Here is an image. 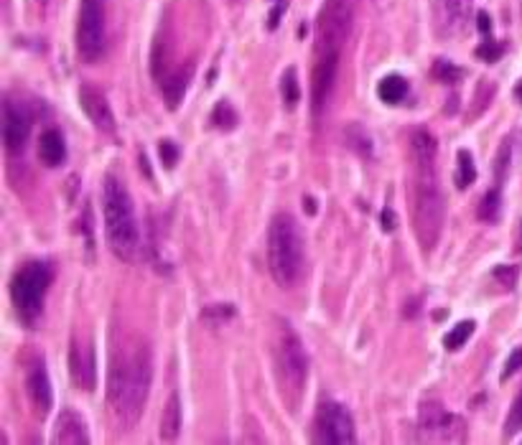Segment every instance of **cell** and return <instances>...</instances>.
I'll list each match as a JSON object with an SVG mask.
<instances>
[{"label": "cell", "instance_id": "15", "mask_svg": "<svg viewBox=\"0 0 522 445\" xmlns=\"http://www.w3.org/2000/svg\"><path fill=\"white\" fill-rule=\"evenodd\" d=\"M79 102H82L84 115L92 120V125L97 130L105 133V135H115V130H118L115 115H112L110 102H107V97L100 89L92 87V84H84V87L79 89Z\"/></svg>", "mask_w": 522, "mask_h": 445}, {"label": "cell", "instance_id": "36", "mask_svg": "<svg viewBox=\"0 0 522 445\" xmlns=\"http://www.w3.org/2000/svg\"><path fill=\"white\" fill-rule=\"evenodd\" d=\"M520 366H522V347H517L515 351L510 354V359H507V364H504V369H502V382H507Z\"/></svg>", "mask_w": 522, "mask_h": 445}, {"label": "cell", "instance_id": "27", "mask_svg": "<svg viewBox=\"0 0 522 445\" xmlns=\"http://www.w3.org/2000/svg\"><path fill=\"white\" fill-rule=\"evenodd\" d=\"M456 161H459V168H456V186L459 188H469L477 179V168H474V158L469 150H459L456 155Z\"/></svg>", "mask_w": 522, "mask_h": 445}, {"label": "cell", "instance_id": "9", "mask_svg": "<svg viewBox=\"0 0 522 445\" xmlns=\"http://www.w3.org/2000/svg\"><path fill=\"white\" fill-rule=\"evenodd\" d=\"M313 440L316 443H334V445H349L357 440L355 420L352 412L344 407L342 402L326 400L316 407L313 417Z\"/></svg>", "mask_w": 522, "mask_h": 445}, {"label": "cell", "instance_id": "34", "mask_svg": "<svg viewBox=\"0 0 522 445\" xmlns=\"http://www.w3.org/2000/svg\"><path fill=\"white\" fill-rule=\"evenodd\" d=\"M504 46L497 44V41H492V38H487V41H482V44L477 46V51L474 54L482 59V62H497L499 56H502Z\"/></svg>", "mask_w": 522, "mask_h": 445}, {"label": "cell", "instance_id": "4", "mask_svg": "<svg viewBox=\"0 0 522 445\" xmlns=\"http://www.w3.org/2000/svg\"><path fill=\"white\" fill-rule=\"evenodd\" d=\"M267 270L280 288H293L304 275V235L286 211H278L267 227Z\"/></svg>", "mask_w": 522, "mask_h": 445}, {"label": "cell", "instance_id": "5", "mask_svg": "<svg viewBox=\"0 0 522 445\" xmlns=\"http://www.w3.org/2000/svg\"><path fill=\"white\" fill-rule=\"evenodd\" d=\"M273 359L280 392H283L288 405L296 410V405L304 397L306 379H309V354H306L304 341L296 334V328L288 321H283V318H278V323H275Z\"/></svg>", "mask_w": 522, "mask_h": 445}, {"label": "cell", "instance_id": "6", "mask_svg": "<svg viewBox=\"0 0 522 445\" xmlns=\"http://www.w3.org/2000/svg\"><path fill=\"white\" fill-rule=\"evenodd\" d=\"M54 280V265L49 260H31L11 280V298L23 321H36L44 310V295Z\"/></svg>", "mask_w": 522, "mask_h": 445}, {"label": "cell", "instance_id": "39", "mask_svg": "<svg viewBox=\"0 0 522 445\" xmlns=\"http://www.w3.org/2000/svg\"><path fill=\"white\" fill-rule=\"evenodd\" d=\"M515 97H517V102H520V105H522V79L517 81V87H515Z\"/></svg>", "mask_w": 522, "mask_h": 445}, {"label": "cell", "instance_id": "10", "mask_svg": "<svg viewBox=\"0 0 522 445\" xmlns=\"http://www.w3.org/2000/svg\"><path fill=\"white\" fill-rule=\"evenodd\" d=\"M418 425L426 440H441V443H464L467 425L459 415L443 410L441 402H423L418 412Z\"/></svg>", "mask_w": 522, "mask_h": 445}, {"label": "cell", "instance_id": "8", "mask_svg": "<svg viewBox=\"0 0 522 445\" xmlns=\"http://www.w3.org/2000/svg\"><path fill=\"white\" fill-rule=\"evenodd\" d=\"M107 0H82L77 21V51L84 62H97L105 51Z\"/></svg>", "mask_w": 522, "mask_h": 445}, {"label": "cell", "instance_id": "30", "mask_svg": "<svg viewBox=\"0 0 522 445\" xmlns=\"http://www.w3.org/2000/svg\"><path fill=\"white\" fill-rule=\"evenodd\" d=\"M510 158H512V142L504 140L502 148H499L497 158H494V179H497V186L504 181L507 171H510Z\"/></svg>", "mask_w": 522, "mask_h": 445}, {"label": "cell", "instance_id": "20", "mask_svg": "<svg viewBox=\"0 0 522 445\" xmlns=\"http://www.w3.org/2000/svg\"><path fill=\"white\" fill-rule=\"evenodd\" d=\"M181 430V400L179 392H171V397L163 405L161 412V440L163 443H171V440L179 438Z\"/></svg>", "mask_w": 522, "mask_h": 445}, {"label": "cell", "instance_id": "41", "mask_svg": "<svg viewBox=\"0 0 522 445\" xmlns=\"http://www.w3.org/2000/svg\"><path fill=\"white\" fill-rule=\"evenodd\" d=\"M275 3H278V6H280V8H283V0H275Z\"/></svg>", "mask_w": 522, "mask_h": 445}, {"label": "cell", "instance_id": "23", "mask_svg": "<svg viewBox=\"0 0 522 445\" xmlns=\"http://www.w3.org/2000/svg\"><path fill=\"white\" fill-rule=\"evenodd\" d=\"M405 94H408V81H405L400 74L385 77L377 87V97L382 99V102H387V105H398V102H403Z\"/></svg>", "mask_w": 522, "mask_h": 445}, {"label": "cell", "instance_id": "24", "mask_svg": "<svg viewBox=\"0 0 522 445\" xmlns=\"http://www.w3.org/2000/svg\"><path fill=\"white\" fill-rule=\"evenodd\" d=\"M479 219L487 224H494L499 219V214H502V191H499V186H494L492 191L484 193V198H482V204H479L477 209Z\"/></svg>", "mask_w": 522, "mask_h": 445}, {"label": "cell", "instance_id": "13", "mask_svg": "<svg viewBox=\"0 0 522 445\" xmlns=\"http://www.w3.org/2000/svg\"><path fill=\"white\" fill-rule=\"evenodd\" d=\"M31 133V118L28 112L13 102V99H3V145L8 153H21Z\"/></svg>", "mask_w": 522, "mask_h": 445}, {"label": "cell", "instance_id": "12", "mask_svg": "<svg viewBox=\"0 0 522 445\" xmlns=\"http://www.w3.org/2000/svg\"><path fill=\"white\" fill-rule=\"evenodd\" d=\"M69 374L72 382L84 392H92L97 387V359H94L92 341L74 336L69 347Z\"/></svg>", "mask_w": 522, "mask_h": 445}, {"label": "cell", "instance_id": "25", "mask_svg": "<svg viewBox=\"0 0 522 445\" xmlns=\"http://www.w3.org/2000/svg\"><path fill=\"white\" fill-rule=\"evenodd\" d=\"M474 328H477V323H474V321H461V323H456V326L451 328V331H448L446 336H443V347H446L448 351H456V349H461L469 339H472Z\"/></svg>", "mask_w": 522, "mask_h": 445}, {"label": "cell", "instance_id": "32", "mask_svg": "<svg viewBox=\"0 0 522 445\" xmlns=\"http://www.w3.org/2000/svg\"><path fill=\"white\" fill-rule=\"evenodd\" d=\"M232 315H235V308H232V305L217 303V305H209V308L201 313V318H204V321H209L211 326H219V323L230 321Z\"/></svg>", "mask_w": 522, "mask_h": 445}, {"label": "cell", "instance_id": "29", "mask_svg": "<svg viewBox=\"0 0 522 445\" xmlns=\"http://www.w3.org/2000/svg\"><path fill=\"white\" fill-rule=\"evenodd\" d=\"M211 123L217 125L219 130H232V128L237 125L235 107H232L227 99H219L217 107H214V112H211Z\"/></svg>", "mask_w": 522, "mask_h": 445}, {"label": "cell", "instance_id": "28", "mask_svg": "<svg viewBox=\"0 0 522 445\" xmlns=\"http://www.w3.org/2000/svg\"><path fill=\"white\" fill-rule=\"evenodd\" d=\"M280 94H283V102L288 107H296L301 99V87H299V77H296V69H286L283 81H280Z\"/></svg>", "mask_w": 522, "mask_h": 445}, {"label": "cell", "instance_id": "21", "mask_svg": "<svg viewBox=\"0 0 522 445\" xmlns=\"http://www.w3.org/2000/svg\"><path fill=\"white\" fill-rule=\"evenodd\" d=\"M411 155H413V161H435V158H438V142H435V137L431 135L428 130H423V128L413 130L411 133Z\"/></svg>", "mask_w": 522, "mask_h": 445}, {"label": "cell", "instance_id": "26", "mask_svg": "<svg viewBox=\"0 0 522 445\" xmlns=\"http://www.w3.org/2000/svg\"><path fill=\"white\" fill-rule=\"evenodd\" d=\"M431 74H433V79L441 81V84H456V81H461V77H464V69L456 67V64L448 62V59H435L433 67H431Z\"/></svg>", "mask_w": 522, "mask_h": 445}, {"label": "cell", "instance_id": "37", "mask_svg": "<svg viewBox=\"0 0 522 445\" xmlns=\"http://www.w3.org/2000/svg\"><path fill=\"white\" fill-rule=\"evenodd\" d=\"M477 28H479V31H482V33H489L492 23H489V16H487L484 11L477 13Z\"/></svg>", "mask_w": 522, "mask_h": 445}, {"label": "cell", "instance_id": "33", "mask_svg": "<svg viewBox=\"0 0 522 445\" xmlns=\"http://www.w3.org/2000/svg\"><path fill=\"white\" fill-rule=\"evenodd\" d=\"M492 275H494V280L502 285L504 291H512L517 285V278H520V270H517L515 265H499Z\"/></svg>", "mask_w": 522, "mask_h": 445}, {"label": "cell", "instance_id": "19", "mask_svg": "<svg viewBox=\"0 0 522 445\" xmlns=\"http://www.w3.org/2000/svg\"><path fill=\"white\" fill-rule=\"evenodd\" d=\"M38 158L49 168L62 166L64 158H67V142H64L62 133L51 128V130H46L41 135V140H38Z\"/></svg>", "mask_w": 522, "mask_h": 445}, {"label": "cell", "instance_id": "31", "mask_svg": "<svg viewBox=\"0 0 522 445\" xmlns=\"http://www.w3.org/2000/svg\"><path fill=\"white\" fill-rule=\"evenodd\" d=\"M517 430H522V390L517 392L515 402H512V407H510V415H507V420H504V433L515 435Z\"/></svg>", "mask_w": 522, "mask_h": 445}, {"label": "cell", "instance_id": "14", "mask_svg": "<svg viewBox=\"0 0 522 445\" xmlns=\"http://www.w3.org/2000/svg\"><path fill=\"white\" fill-rule=\"evenodd\" d=\"M336 72H339V56H316L311 74V107L316 115H321L323 107L329 105L331 89H334Z\"/></svg>", "mask_w": 522, "mask_h": 445}, {"label": "cell", "instance_id": "7", "mask_svg": "<svg viewBox=\"0 0 522 445\" xmlns=\"http://www.w3.org/2000/svg\"><path fill=\"white\" fill-rule=\"evenodd\" d=\"M352 33V0H326L316 18V56H342Z\"/></svg>", "mask_w": 522, "mask_h": 445}, {"label": "cell", "instance_id": "1", "mask_svg": "<svg viewBox=\"0 0 522 445\" xmlns=\"http://www.w3.org/2000/svg\"><path fill=\"white\" fill-rule=\"evenodd\" d=\"M153 382V351L135 331H118L110 351L107 402L125 425L140 417Z\"/></svg>", "mask_w": 522, "mask_h": 445}, {"label": "cell", "instance_id": "11", "mask_svg": "<svg viewBox=\"0 0 522 445\" xmlns=\"http://www.w3.org/2000/svg\"><path fill=\"white\" fill-rule=\"evenodd\" d=\"M472 0H433V31L438 38H454L467 31Z\"/></svg>", "mask_w": 522, "mask_h": 445}, {"label": "cell", "instance_id": "22", "mask_svg": "<svg viewBox=\"0 0 522 445\" xmlns=\"http://www.w3.org/2000/svg\"><path fill=\"white\" fill-rule=\"evenodd\" d=\"M344 137H347L349 148L355 150V153H360L362 158H370V155L374 153V140H372V135L367 133L365 125L352 123L347 130H344Z\"/></svg>", "mask_w": 522, "mask_h": 445}, {"label": "cell", "instance_id": "35", "mask_svg": "<svg viewBox=\"0 0 522 445\" xmlns=\"http://www.w3.org/2000/svg\"><path fill=\"white\" fill-rule=\"evenodd\" d=\"M158 153H161V161L166 168H174L176 161H179V148H176L174 140H161L158 145Z\"/></svg>", "mask_w": 522, "mask_h": 445}, {"label": "cell", "instance_id": "16", "mask_svg": "<svg viewBox=\"0 0 522 445\" xmlns=\"http://www.w3.org/2000/svg\"><path fill=\"white\" fill-rule=\"evenodd\" d=\"M26 390L31 397V405L36 407L38 415H46L54 405V392H51V379L49 371L41 361H33L26 374Z\"/></svg>", "mask_w": 522, "mask_h": 445}, {"label": "cell", "instance_id": "2", "mask_svg": "<svg viewBox=\"0 0 522 445\" xmlns=\"http://www.w3.org/2000/svg\"><path fill=\"white\" fill-rule=\"evenodd\" d=\"M411 201V222L416 240L426 254L435 249L446 219V198H443L435 161H413V176L408 184Z\"/></svg>", "mask_w": 522, "mask_h": 445}, {"label": "cell", "instance_id": "3", "mask_svg": "<svg viewBox=\"0 0 522 445\" xmlns=\"http://www.w3.org/2000/svg\"><path fill=\"white\" fill-rule=\"evenodd\" d=\"M102 209H105V235L110 249L123 262H133L140 249V227L130 193L125 191L115 176H107L102 184Z\"/></svg>", "mask_w": 522, "mask_h": 445}, {"label": "cell", "instance_id": "18", "mask_svg": "<svg viewBox=\"0 0 522 445\" xmlns=\"http://www.w3.org/2000/svg\"><path fill=\"white\" fill-rule=\"evenodd\" d=\"M191 74H194V64H184V67H179L176 72L163 77L161 87H163V99H166L168 110H176V107L184 102V94H187Z\"/></svg>", "mask_w": 522, "mask_h": 445}, {"label": "cell", "instance_id": "40", "mask_svg": "<svg viewBox=\"0 0 522 445\" xmlns=\"http://www.w3.org/2000/svg\"><path fill=\"white\" fill-rule=\"evenodd\" d=\"M306 211H309V214H313V211H316V206H313L311 198H306Z\"/></svg>", "mask_w": 522, "mask_h": 445}, {"label": "cell", "instance_id": "38", "mask_svg": "<svg viewBox=\"0 0 522 445\" xmlns=\"http://www.w3.org/2000/svg\"><path fill=\"white\" fill-rule=\"evenodd\" d=\"M382 229H385V232H392V229H395V214H392L390 209L382 211Z\"/></svg>", "mask_w": 522, "mask_h": 445}, {"label": "cell", "instance_id": "17", "mask_svg": "<svg viewBox=\"0 0 522 445\" xmlns=\"http://www.w3.org/2000/svg\"><path fill=\"white\" fill-rule=\"evenodd\" d=\"M54 443H67V445H87L89 433H87V422L77 410H64L59 415L54 427Z\"/></svg>", "mask_w": 522, "mask_h": 445}]
</instances>
